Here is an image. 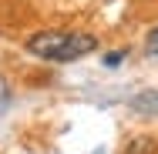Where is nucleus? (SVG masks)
Instances as JSON below:
<instances>
[{
	"instance_id": "1",
	"label": "nucleus",
	"mask_w": 158,
	"mask_h": 154,
	"mask_svg": "<svg viewBox=\"0 0 158 154\" xmlns=\"http://www.w3.org/2000/svg\"><path fill=\"white\" fill-rule=\"evenodd\" d=\"M27 54L40 57V61H54V64H67V61H81L91 50H98V37L84 30H37L27 37Z\"/></svg>"
},
{
	"instance_id": "2",
	"label": "nucleus",
	"mask_w": 158,
	"mask_h": 154,
	"mask_svg": "<svg viewBox=\"0 0 158 154\" xmlns=\"http://www.w3.org/2000/svg\"><path fill=\"white\" fill-rule=\"evenodd\" d=\"M131 111L135 114H145V117H155L158 114V91H141L131 97Z\"/></svg>"
},
{
	"instance_id": "3",
	"label": "nucleus",
	"mask_w": 158,
	"mask_h": 154,
	"mask_svg": "<svg viewBox=\"0 0 158 154\" xmlns=\"http://www.w3.org/2000/svg\"><path fill=\"white\" fill-rule=\"evenodd\" d=\"M152 151H155V141H152V137H138L135 144L125 148V154H152Z\"/></svg>"
},
{
	"instance_id": "4",
	"label": "nucleus",
	"mask_w": 158,
	"mask_h": 154,
	"mask_svg": "<svg viewBox=\"0 0 158 154\" xmlns=\"http://www.w3.org/2000/svg\"><path fill=\"white\" fill-rule=\"evenodd\" d=\"M145 54H158V27L148 30V37H145Z\"/></svg>"
},
{
	"instance_id": "5",
	"label": "nucleus",
	"mask_w": 158,
	"mask_h": 154,
	"mask_svg": "<svg viewBox=\"0 0 158 154\" xmlns=\"http://www.w3.org/2000/svg\"><path fill=\"white\" fill-rule=\"evenodd\" d=\"M121 61H125V50H114V54H108V57H104V64H108V67H118Z\"/></svg>"
}]
</instances>
